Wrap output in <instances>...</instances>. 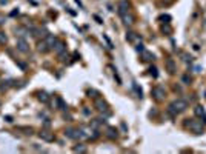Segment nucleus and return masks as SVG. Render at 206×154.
<instances>
[{
	"instance_id": "1",
	"label": "nucleus",
	"mask_w": 206,
	"mask_h": 154,
	"mask_svg": "<svg viewBox=\"0 0 206 154\" xmlns=\"http://www.w3.org/2000/svg\"><path fill=\"white\" fill-rule=\"evenodd\" d=\"M186 108H188V102L183 100V99H177V100H174L172 103L169 105L168 111H169L172 116H177V114H180V112H183Z\"/></svg>"
},
{
	"instance_id": "2",
	"label": "nucleus",
	"mask_w": 206,
	"mask_h": 154,
	"mask_svg": "<svg viewBox=\"0 0 206 154\" xmlns=\"http://www.w3.org/2000/svg\"><path fill=\"white\" fill-rule=\"evenodd\" d=\"M186 125L189 126V130H191V131H194L195 134H200V133H203V125H201V120H197V119H191V120H189Z\"/></svg>"
},
{
	"instance_id": "3",
	"label": "nucleus",
	"mask_w": 206,
	"mask_h": 154,
	"mask_svg": "<svg viewBox=\"0 0 206 154\" xmlns=\"http://www.w3.org/2000/svg\"><path fill=\"white\" fill-rule=\"evenodd\" d=\"M152 96L156 97V100H163L165 99V88L163 86H156L152 89Z\"/></svg>"
},
{
	"instance_id": "4",
	"label": "nucleus",
	"mask_w": 206,
	"mask_h": 154,
	"mask_svg": "<svg viewBox=\"0 0 206 154\" xmlns=\"http://www.w3.org/2000/svg\"><path fill=\"white\" fill-rule=\"evenodd\" d=\"M17 49L22 51V53H28V51H29V46H28L26 40H25L23 37H20L19 40H17Z\"/></svg>"
},
{
	"instance_id": "5",
	"label": "nucleus",
	"mask_w": 206,
	"mask_h": 154,
	"mask_svg": "<svg viewBox=\"0 0 206 154\" xmlns=\"http://www.w3.org/2000/svg\"><path fill=\"white\" fill-rule=\"evenodd\" d=\"M45 42H46V45H48V48H49V49H53L59 40H57V37H56V35H53V34H48V35L45 37Z\"/></svg>"
},
{
	"instance_id": "6",
	"label": "nucleus",
	"mask_w": 206,
	"mask_h": 154,
	"mask_svg": "<svg viewBox=\"0 0 206 154\" xmlns=\"http://www.w3.org/2000/svg\"><path fill=\"white\" fill-rule=\"evenodd\" d=\"M53 49H54V53H56V54L62 56V54H65V49H66V46H65V43L57 42V43H56V46H54Z\"/></svg>"
},
{
	"instance_id": "7",
	"label": "nucleus",
	"mask_w": 206,
	"mask_h": 154,
	"mask_svg": "<svg viewBox=\"0 0 206 154\" xmlns=\"http://www.w3.org/2000/svg\"><path fill=\"white\" fill-rule=\"evenodd\" d=\"M194 112H195L197 117H200V120H203V123H206V112H204V109L201 106H197L194 109Z\"/></svg>"
},
{
	"instance_id": "8",
	"label": "nucleus",
	"mask_w": 206,
	"mask_h": 154,
	"mask_svg": "<svg viewBox=\"0 0 206 154\" xmlns=\"http://www.w3.org/2000/svg\"><path fill=\"white\" fill-rule=\"evenodd\" d=\"M40 139L46 140V142H53L54 136H53V133H49V131H42V133H40Z\"/></svg>"
},
{
	"instance_id": "9",
	"label": "nucleus",
	"mask_w": 206,
	"mask_h": 154,
	"mask_svg": "<svg viewBox=\"0 0 206 154\" xmlns=\"http://www.w3.org/2000/svg\"><path fill=\"white\" fill-rule=\"evenodd\" d=\"M129 11V3L126 2V0H123V2L119 3V12L120 14H123V12H128Z\"/></svg>"
},
{
	"instance_id": "10",
	"label": "nucleus",
	"mask_w": 206,
	"mask_h": 154,
	"mask_svg": "<svg viewBox=\"0 0 206 154\" xmlns=\"http://www.w3.org/2000/svg\"><path fill=\"white\" fill-rule=\"evenodd\" d=\"M122 16V19H123V23L125 25H132V16L129 14V12H123V14H120Z\"/></svg>"
},
{
	"instance_id": "11",
	"label": "nucleus",
	"mask_w": 206,
	"mask_h": 154,
	"mask_svg": "<svg viewBox=\"0 0 206 154\" xmlns=\"http://www.w3.org/2000/svg\"><path fill=\"white\" fill-rule=\"evenodd\" d=\"M166 66H168V71H169L171 74L175 72V63H174L172 59H168V60H166Z\"/></svg>"
},
{
	"instance_id": "12",
	"label": "nucleus",
	"mask_w": 206,
	"mask_h": 154,
	"mask_svg": "<svg viewBox=\"0 0 206 154\" xmlns=\"http://www.w3.org/2000/svg\"><path fill=\"white\" fill-rule=\"evenodd\" d=\"M37 49L40 51V53H46V51H48L49 48H48L46 42H45V40H42V42H38V43H37Z\"/></svg>"
},
{
	"instance_id": "13",
	"label": "nucleus",
	"mask_w": 206,
	"mask_h": 154,
	"mask_svg": "<svg viewBox=\"0 0 206 154\" xmlns=\"http://www.w3.org/2000/svg\"><path fill=\"white\" fill-rule=\"evenodd\" d=\"M95 105L98 106L100 111H105V109H106V103H105V102H101V100H97V102H95Z\"/></svg>"
},
{
	"instance_id": "14",
	"label": "nucleus",
	"mask_w": 206,
	"mask_h": 154,
	"mask_svg": "<svg viewBox=\"0 0 206 154\" xmlns=\"http://www.w3.org/2000/svg\"><path fill=\"white\" fill-rule=\"evenodd\" d=\"M38 100L40 102H48V94L46 93H40L38 94Z\"/></svg>"
},
{
	"instance_id": "15",
	"label": "nucleus",
	"mask_w": 206,
	"mask_h": 154,
	"mask_svg": "<svg viewBox=\"0 0 206 154\" xmlns=\"http://www.w3.org/2000/svg\"><path fill=\"white\" fill-rule=\"evenodd\" d=\"M74 151H75V152H86V146L79 145V146H75V148H74Z\"/></svg>"
},
{
	"instance_id": "16",
	"label": "nucleus",
	"mask_w": 206,
	"mask_h": 154,
	"mask_svg": "<svg viewBox=\"0 0 206 154\" xmlns=\"http://www.w3.org/2000/svg\"><path fill=\"white\" fill-rule=\"evenodd\" d=\"M108 136H109V137H117V130L109 128V130H108Z\"/></svg>"
},
{
	"instance_id": "17",
	"label": "nucleus",
	"mask_w": 206,
	"mask_h": 154,
	"mask_svg": "<svg viewBox=\"0 0 206 154\" xmlns=\"http://www.w3.org/2000/svg\"><path fill=\"white\" fill-rule=\"evenodd\" d=\"M143 57H145V60H154V56L151 53H148V51H143Z\"/></svg>"
},
{
	"instance_id": "18",
	"label": "nucleus",
	"mask_w": 206,
	"mask_h": 154,
	"mask_svg": "<svg viewBox=\"0 0 206 154\" xmlns=\"http://www.w3.org/2000/svg\"><path fill=\"white\" fill-rule=\"evenodd\" d=\"M6 40H8V38H6L5 32H2V31H0V43H2V45H5V43H6Z\"/></svg>"
},
{
	"instance_id": "19",
	"label": "nucleus",
	"mask_w": 206,
	"mask_h": 154,
	"mask_svg": "<svg viewBox=\"0 0 206 154\" xmlns=\"http://www.w3.org/2000/svg\"><path fill=\"white\" fill-rule=\"evenodd\" d=\"M126 38H128L129 42H134V40H135V35H134V32H129V34L126 35Z\"/></svg>"
},
{
	"instance_id": "20",
	"label": "nucleus",
	"mask_w": 206,
	"mask_h": 154,
	"mask_svg": "<svg viewBox=\"0 0 206 154\" xmlns=\"http://www.w3.org/2000/svg\"><path fill=\"white\" fill-rule=\"evenodd\" d=\"M182 80H183V83H186V85H188V83L191 82V79H189L188 75H183V79H182Z\"/></svg>"
},
{
	"instance_id": "21",
	"label": "nucleus",
	"mask_w": 206,
	"mask_h": 154,
	"mask_svg": "<svg viewBox=\"0 0 206 154\" xmlns=\"http://www.w3.org/2000/svg\"><path fill=\"white\" fill-rule=\"evenodd\" d=\"M149 71H151V74H152L154 77H157V69H156V68H151Z\"/></svg>"
},
{
	"instance_id": "22",
	"label": "nucleus",
	"mask_w": 206,
	"mask_h": 154,
	"mask_svg": "<svg viewBox=\"0 0 206 154\" xmlns=\"http://www.w3.org/2000/svg\"><path fill=\"white\" fill-rule=\"evenodd\" d=\"M16 32H19V35H20V37H23V35H25V34H23L25 31H23L22 28H19V29H16Z\"/></svg>"
},
{
	"instance_id": "23",
	"label": "nucleus",
	"mask_w": 206,
	"mask_h": 154,
	"mask_svg": "<svg viewBox=\"0 0 206 154\" xmlns=\"http://www.w3.org/2000/svg\"><path fill=\"white\" fill-rule=\"evenodd\" d=\"M5 23V17H0V25H3Z\"/></svg>"
}]
</instances>
